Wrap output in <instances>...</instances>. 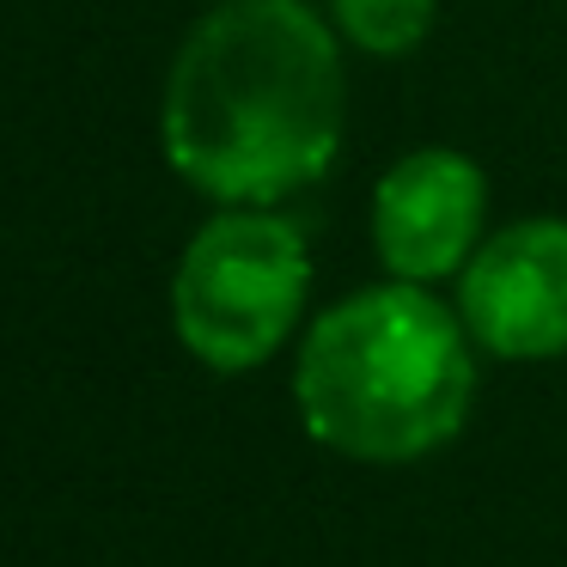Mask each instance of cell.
<instances>
[{"label":"cell","instance_id":"obj_4","mask_svg":"<svg viewBox=\"0 0 567 567\" xmlns=\"http://www.w3.org/2000/svg\"><path fill=\"white\" fill-rule=\"evenodd\" d=\"M464 323L506 360L567 348V220H525L488 238L464 269Z\"/></svg>","mask_w":567,"mask_h":567},{"label":"cell","instance_id":"obj_3","mask_svg":"<svg viewBox=\"0 0 567 567\" xmlns=\"http://www.w3.org/2000/svg\"><path fill=\"white\" fill-rule=\"evenodd\" d=\"M177 330L214 372H245L281 348L306 306V245L275 214H220L177 262Z\"/></svg>","mask_w":567,"mask_h":567},{"label":"cell","instance_id":"obj_1","mask_svg":"<svg viewBox=\"0 0 567 567\" xmlns=\"http://www.w3.org/2000/svg\"><path fill=\"white\" fill-rule=\"evenodd\" d=\"M342 147V62L299 0H226L165 80V153L220 202H281Z\"/></svg>","mask_w":567,"mask_h":567},{"label":"cell","instance_id":"obj_6","mask_svg":"<svg viewBox=\"0 0 567 567\" xmlns=\"http://www.w3.org/2000/svg\"><path fill=\"white\" fill-rule=\"evenodd\" d=\"M342 31L372 55H403L427 38L433 25V0H336Z\"/></svg>","mask_w":567,"mask_h":567},{"label":"cell","instance_id":"obj_2","mask_svg":"<svg viewBox=\"0 0 567 567\" xmlns=\"http://www.w3.org/2000/svg\"><path fill=\"white\" fill-rule=\"evenodd\" d=\"M470 348L457 318L415 287H372L311 323L299 354V415L323 445L403 464L464 427Z\"/></svg>","mask_w":567,"mask_h":567},{"label":"cell","instance_id":"obj_5","mask_svg":"<svg viewBox=\"0 0 567 567\" xmlns=\"http://www.w3.org/2000/svg\"><path fill=\"white\" fill-rule=\"evenodd\" d=\"M482 226V172L464 153L421 147L384 172L372 196V238L391 275L433 281L464 262L470 238Z\"/></svg>","mask_w":567,"mask_h":567}]
</instances>
